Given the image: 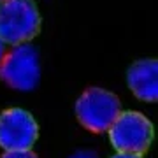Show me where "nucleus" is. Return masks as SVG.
<instances>
[{
	"label": "nucleus",
	"instance_id": "nucleus-1",
	"mask_svg": "<svg viewBox=\"0 0 158 158\" xmlns=\"http://www.w3.org/2000/svg\"><path fill=\"white\" fill-rule=\"evenodd\" d=\"M40 14L34 0L0 2V39L12 46L27 44L39 34Z\"/></svg>",
	"mask_w": 158,
	"mask_h": 158
},
{
	"label": "nucleus",
	"instance_id": "nucleus-2",
	"mask_svg": "<svg viewBox=\"0 0 158 158\" xmlns=\"http://www.w3.org/2000/svg\"><path fill=\"white\" fill-rule=\"evenodd\" d=\"M155 137L153 123L137 111H125L119 113L111 128L109 139L114 149L123 155H135L142 156L149 149Z\"/></svg>",
	"mask_w": 158,
	"mask_h": 158
},
{
	"label": "nucleus",
	"instance_id": "nucleus-3",
	"mask_svg": "<svg viewBox=\"0 0 158 158\" xmlns=\"http://www.w3.org/2000/svg\"><path fill=\"white\" fill-rule=\"evenodd\" d=\"M121 113L118 97L102 88H88L76 102V116L79 123L93 134L111 128Z\"/></svg>",
	"mask_w": 158,
	"mask_h": 158
},
{
	"label": "nucleus",
	"instance_id": "nucleus-4",
	"mask_svg": "<svg viewBox=\"0 0 158 158\" xmlns=\"http://www.w3.org/2000/svg\"><path fill=\"white\" fill-rule=\"evenodd\" d=\"M0 79L14 90L30 91L39 85V53L34 46H14L0 60Z\"/></svg>",
	"mask_w": 158,
	"mask_h": 158
},
{
	"label": "nucleus",
	"instance_id": "nucleus-5",
	"mask_svg": "<svg viewBox=\"0 0 158 158\" xmlns=\"http://www.w3.org/2000/svg\"><path fill=\"white\" fill-rule=\"evenodd\" d=\"M39 137V127L34 116L19 107L0 114V146L6 151H30Z\"/></svg>",
	"mask_w": 158,
	"mask_h": 158
},
{
	"label": "nucleus",
	"instance_id": "nucleus-6",
	"mask_svg": "<svg viewBox=\"0 0 158 158\" xmlns=\"http://www.w3.org/2000/svg\"><path fill=\"white\" fill-rule=\"evenodd\" d=\"M130 90L144 102L158 100V62L153 58L139 60L128 69L127 74Z\"/></svg>",
	"mask_w": 158,
	"mask_h": 158
},
{
	"label": "nucleus",
	"instance_id": "nucleus-7",
	"mask_svg": "<svg viewBox=\"0 0 158 158\" xmlns=\"http://www.w3.org/2000/svg\"><path fill=\"white\" fill-rule=\"evenodd\" d=\"M2 158H39L32 151H7L2 155Z\"/></svg>",
	"mask_w": 158,
	"mask_h": 158
},
{
	"label": "nucleus",
	"instance_id": "nucleus-8",
	"mask_svg": "<svg viewBox=\"0 0 158 158\" xmlns=\"http://www.w3.org/2000/svg\"><path fill=\"white\" fill-rule=\"evenodd\" d=\"M70 158H98V156L93 151H77V153H74Z\"/></svg>",
	"mask_w": 158,
	"mask_h": 158
},
{
	"label": "nucleus",
	"instance_id": "nucleus-9",
	"mask_svg": "<svg viewBox=\"0 0 158 158\" xmlns=\"http://www.w3.org/2000/svg\"><path fill=\"white\" fill-rule=\"evenodd\" d=\"M111 158H142V156H135V155H123V153H118V155H114Z\"/></svg>",
	"mask_w": 158,
	"mask_h": 158
},
{
	"label": "nucleus",
	"instance_id": "nucleus-10",
	"mask_svg": "<svg viewBox=\"0 0 158 158\" xmlns=\"http://www.w3.org/2000/svg\"><path fill=\"white\" fill-rule=\"evenodd\" d=\"M4 55H6V46H4V42H2V39H0V60H2Z\"/></svg>",
	"mask_w": 158,
	"mask_h": 158
},
{
	"label": "nucleus",
	"instance_id": "nucleus-11",
	"mask_svg": "<svg viewBox=\"0 0 158 158\" xmlns=\"http://www.w3.org/2000/svg\"><path fill=\"white\" fill-rule=\"evenodd\" d=\"M0 2H6V0H0Z\"/></svg>",
	"mask_w": 158,
	"mask_h": 158
}]
</instances>
